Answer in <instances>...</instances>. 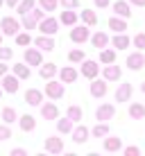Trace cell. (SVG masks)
I'll return each instance as SVG.
<instances>
[{
  "mask_svg": "<svg viewBox=\"0 0 145 156\" xmlns=\"http://www.w3.org/2000/svg\"><path fill=\"white\" fill-rule=\"evenodd\" d=\"M0 30H2L5 36H16L23 30V25H20V20L14 18V16H5V18L0 20Z\"/></svg>",
  "mask_w": 145,
  "mask_h": 156,
  "instance_id": "1",
  "label": "cell"
},
{
  "mask_svg": "<svg viewBox=\"0 0 145 156\" xmlns=\"http://www.w3.org/2000/svg\"><path fill=\"white\" fill-rule=\"evenodd\" d=\"M43 93H45L50 100H61L63 93H66V88H63V82H61V79H59V82H55V79H48Z\"/></svg>",
  "mask_w": 145,
  "mask_h": 156,
  "instance_id": "2",
  "label": "cell"
},
{
  "mask_svg": "<svg viewBox=\"0 0 145 156\" xmlns=\"http://www.w3.org/2000/svg\"><path fill=\"white\" fill-rule=\"evenodd\" d=\"M41 32V34H48V36H55L59 32V20L55 18V16H45L43 20H39V27H36Z\"/></svg>",
  "mask_w": 145,
  "mask_h": 156,
  "instance_id": "3",
  "label": "cell"
},
{
  "mask_svg": "<svg viewBox=\"0 0 145 156\" xmlns=\"http://www.w3.org/2000/svg\"><path fill=\"white\" fill-rule=\"evenodd\" d=\"M125 66L129 68V70H134V73L143 70V68H145V55H143V50H136V52H132V55H127Z\"/></svg>",
  "mask_w": 145,
  "mask_h": 156,
  "instance_id": "4",
  "label": "cell"
},
{
  "mask_svg": "<svg viewBox=\"0 0 145 156\" xmlns=\"http://www.w3.org/2000/svg\"><path fill=\"white\" fill-rule=\"evenodd\" d=\"M0 86H2V90L5 93H18V88H20V79L16 77V75L12 73V75H2V77H0Z\"/></svg>",
  "mask_w": 145,
  "mask_h": 156,
  "instance_id": "5",
  "label": "cell"
},
{
  "mask_svg": "<svg viewBox=\"0 0 145 156\" xmlns=\"http://www.w3.org/2000/svg\"><path fill=\"white\" fill-rule=\"evenodd\" d=\"M91 39V32H89V25H73V30H71V41L73 43H86Z\"/></svg>",
  "mask_w": 145,
  "mask_h": 156,
  "instance_id": "6",
  "label": "cell"
},
{
  "mask_svg": "<svg viewBox=\"0 0 145 156\" xmlns=\"http://www.w3.org/2000/svg\"><path fill=\"white\" fill-rule=\"evenodd\" d=\"M23 59H25V63H27L30 68H32V66H41V63H43V50L27 45V50L23 52Z\"/></svg>",
  "mask_w": 145,
  "mask_h": 156,
  "instance_id": "7",
  "label": "cell"
},
{
  "mask_svg": "<svg viewBox=\"0 0 145 156\" xmlns=\"http://www.w3.org/2000/svg\"><path fill=\"white\" fill-rule=\"evenodd\" d=\"M116 115V106L109 104V102H104V104L98 106V111H95V120L98 122H107V120H114Z\"/></svg>",
  "mask_w": 145,
  "mask_h": 156,
  "instance_id": "8",
  "label": "cell"
},
{
  "mask_svg": "<svg viewBox=\"0 0 145 156\" xmlns=\"http://www.w3.org/2000/svg\"><path fill=\"white\" fill-rule=\"evenodd\" d=\"M91 95H93V98H104V95H107V90H109V82H107V79L104 77H102V79H98V77H95V79H91Z\"/></svg>",
  "mask_w": 145,
  "mask_h": 156,
  "instance_id": "9",
  "label": "cell"
},
{
  "mask_svg": "<svg viewBox=\"0 0 145 156\" xmlns=\"http://www.w3.org/2000/svg\"><path fill=\"white\" fill-rule=\"evenodd\" d=\"M102 77H104L107 82H120L122 79V68L116 66V63H107V66L102 68Z\"/></svg>",
  "mask_w": 145,
  "mask_h": 156,
  "instance_id": "10",
  "label": "cell"
},
{
  "mask_svg": "<svg viewBox=\"0 0 145 156\" xmlns=\"http://www.w3.org/2000/svg\"><path fill=\"white\" fill-rule=\"evenodd\" d=\"M98 73H100V66L95 61H91V59H84V61H82V68H79V75H82V77L95 79V77H98Z\"/></svg>",
  "mask_w": 145,
  "mask_h": 156,
  "instance_id": "11",
  "label": "cell"
},
{
  "mask_svg": "<svg viewBox=\"0 0 145 156\" xmlns=\"http://www.w3.org/2000/svg\"><path fill=\"white\" fill-rule=\"evenodd\" d=\"M43 90H39V88H27L25 90V104H30V106H41L43 104Z\"/></svg>",
  "mask_w": 145,
  "mask_h": 156,
  "instance_id": "12",
  "label": "cell"
},
{
  "mask_svg": "<svg viewBox=\"0 0 145 156\" xmlns=\"http://www.w3.org/2000/svg\"><path fill=\"white\" fill-rule=\"evenodd\" d=\"M32 43H34V45L39 48V50H43V52H52V50H55V36L39 34V36H36V39L32 41Z\"/></svg>",
  "mask_w": 145,
  "mask_h": 156,
  "instance_id": "13",
  "label": "cell"
},
{
  "mask_svg": "<svg viewBox=\"0 0 145 156\" xmlns=\"http://www.w3.org/2000/svg\"><path fill=\"white\" fill-rule=\"evenodd\" d=\"M132 95H134V86L129 82H122L116 88V102H129Z\"/></svg>",
  "mask_w": 145,
  "mask_h": 156,
  "instance_id": "14",
  "label": "cell"
},
{
  "mask_svg": "<svg viewBox=\"0 0 145 156\" xmlns=\"http://www.w3.org/2000/svg\"><path fill=\"white\" fill-rule=\"evenodd\" d=\"M71 136H73V143L75 145H84V143L89 140V136H91V129H86L84 125H77L71 131Z\"/></svg>",
  "mask_w": 145,
  "mask_h": 156,
  "instance_id": "15",
  "label": "cell"
},
{
  "mask_svg": "<svg viewBox=\"0 0 145 156\" xmlns=\"http://www.w3.org/2000/svg\"><path fill=\"white\" fill-rule=\"evenodd\" d=\"M45 152L48 154H61L63 152V140L59 136H48L45 138Z\"/></svg>",
  "mask_w": 145,
  "mask_h": 156,
  "instance_id": "16",
  "label": "cell"
},
{
  "mask_svg": "<svg viewBox=\"0 0 145 156\" xmlns=\"http://www.w3.org/2000/svg\"><path fill=\"white\" fill-rule=\"evenodd\" d=\"M41 115H43L45 120H57L59 118V106L55 102H43V104H41Z\"/></svg>",
  "mask_w": 145,
  "mask_h": 156,
  "instance_id": "17",
  "label": "cell"
},
{
  "mask_svg": "<svg viewBox=\"0 0 145 156\" xmlns=\"http://www.w3.org/2000/svg\"><path fill=\"white\" fill-rule=\"evenodd\" d=\"M77 77H79V73L75 70L73 66H63L61 70H59V79H61L63 84H75V82H77Z\"/></svg>",
  "mask_w": 145,
  "mask_h": 156,
  "instance_id": "18",
  "label": "cell"
},
{
  "mask_svg": "<svg viewBox=\"0 0 145 156\" xmlns=\"http://www.w3.org/2000/svg\"><path fill=\"white\" fill-rule=\"evenodd\" d=\"M89 41H91V45L98 48V50H102V48H107V45L111 43V39H109V34H107V32H95Z\"/></svg>",
  "mask_w": 145,
  "mask_h": 156,
  "instance_id": "19",
  "label": "cell"
},
{
  "mask_svg": "<svg viewBox=\"0 0 145 156\" xmlns=\"http://www.w3.org/2000/svg\"><path fill=\"white\" fill-rule=\"evenodd\" d=\"M102 147H104V152H120V149H122V138H118V136H104Z\"/></svg>",
  "mask_w": 145,
  "mask_h": 156,
  "instance_id": "20",
  "label": "cell"
},
{
  "mask_svg": "<svg viewBox=\"0 0 145 156\" xmlns=\"http://www.w3.org/2000/svg\"><path fill=\"white\" fill-rule=\"evenodd\" d=\"M77 12L75 9H63L61 14H59V23L61 25H68V27H73V25H77Z\"/></svg>",
  "mask_w": 145,
  "mask_h": 156,
  "instance_id": "21",
  "label": "cell"
},
{
  "mask_svg": "<svg viewBox=\"0 0 145 156\" xmlns=\"http://www.w3.org/2000/svg\"><path fill=\"white\" fill-rule=\"evenodd\" d=\"M111 45H114L116 50H127V48L132 45V39L125 34V32H118L114 39H111Z\"/></svg>",
  "mask_w": 145,
  "mask_h": 156,
  "instance_id": "22",
  "label": "cell"
},
{
  "mask_svg": "<svg viewBox=\"0 0 145 156\" xmlns=\"http://www.w3.org/2000/svg\"><path fill=\"white\" fill-rule=\"evenodd\" d=\"M114 14L122 16V18H129L132 16V5L127 2V0H116L114 2Z\"/></svg>",
  "mask_w": 145,
  "mask_h": 156,
  "instance_id": "23",
  "label": "cell"
},
{
  "mask_svg": "<svg viewBox=\"0 0 145 156\" xmlns=\"http://www.w3.org/2000/svg\"><path fill=\"white\" fill-rule=\"evenodd\" d=\"M107 25H109V30H114L116 34H118V32H125V30H127V18H122V16H116V14H114L109 20H107Z\"/></svg>",
  "mask_w": 145,
  "mask_h": 156,
  "instance_id": "24",
  "label": "cell"
},
{
  "mask_svg": "<svg viewBox=\"0 0 145 156\" xmlns=\"http://www.w3.org/2000/svg\"><path fill=\"white\" fill-rule=\"evenodd\" d=\"M12 73L20 79V82H23V79H30V77H32V70H30V66H27L25 61H23V63H14V66H12Z\"/></svg>",
  "mask_w": 145,
  "mask_h": 156,
  "instance_id": "25",
  "label": "cell"
},
{
  "mask_svg": "<svg viewBox=\"0 0 145 156\" xmlns=\"http://www.w3.org/2000/svg\"><path fill=\"white\" fill-rule=\"evenodd\" d=\"M57 73H59L57 63H50V61H48V63H41V66H39V75L45 79V82H48V79H52Z\"/></svg>",
  "mask_w": 145,
  "mask_h": 156,
  "instance_id": "26",
  "label": "cell"
},
{
  "mask_svg": "<svg viewBox=\"0 0 145 156\" xmlns=\"http://www.w3.org/2000/svg\"><path fill=\"white\" fill-rule=\"evenodd\" d=\"M18 127L23 129L25 133H30V131H34L36 129V120H34V115H30V113H25V115H20L18 118Z\"/></svg>",
  "mask_w": 145,
  "mask_h": 156,
  "instance_id": "27",
  "label": "cell"
},
{
  "mask_svg": "<svg viewBox=\"0 0 145 156\" xmlns=\"http://www.w3.org/2000/svg\"><path fill=\"white\" fill-rule=\"evenodd\" d=\"M116 57H118V50L116 48H102L100 50V63H116Z\"/></svg>",
  "mask_w": 145,
  "mask_h": 156,
  "instance_id": "28",
  "label": "cell"
},
{
  "mask_svg": "<svg viewBox=\"0 0 145 156\" xmlns=\"http://www.w3.org/2000/svg\"><path fill=\"white\" fill-rule=\"evenodd\" d=\"M79 18H82V23L89 25V27H95V25H98V14H95L93 9H82V12H79Z\"/></svg>",
  "mask_w": 145,
  "mask_h": 156,
  "instance_id": "29",
  "label": "cell"
},
{
  "mask_svg": "<svg viewBox=\"0 0 145 156\" xmlns=\"http://www.w3.org/2000/svg\"><path fill=\"white\" fill-rule=\"evenodd\" d=\"M129 118H132V120H143V118H145V104H141V102H132V104H129Z\"/></svg>",
  "mask_w": 145,
  "mask_h": 156,
  "instance_id": "30",
  "label": "cell"
},
{
  "mask_svg": "<svg viewBox=\"0 0 145 156\" xmlns=\"http://www.w3.org/2000/svg\"><path fill=\"white\" fill-rule=\"evenodd\" d=\"M73 129H75V122L68 115L66 118H57V131L59 133H71Z\"/></svg>",
  "mask_w": 145,
  "mask_h": 156,
  "instance_id": "31",
  "label": "cell"
},
{
  "mask_svg": "<svg viewBox=\"0 0 145 156\" xmlns=\"http://www.w3.org/2000/svg\"><path fill=\"white\" fill-rule=\"evenodd\" d=\"M20 25H23V30L30 32V30H36V27H39V20L32 16V12H27V14L20 16Z\"/></svg>",
  "mask_w": 145,
  "mask_h": 156,
  "instance_id": "32",
  "label": "cell"
},
{
  "mask_svg": "<svg viewBox=\"0 0 145 156\" xmlns=\"http://www.w3.org/2000/svg\"><path fill=\"white\" fill-rule=\"evenodd\" d=\"M66 115L71 118V120L75 122V125H77V122L84 118V111H82V106H77V104H71V106L66 109Z\"/></svg>",
  "mask_w": 145,
  "mask_h": 156,
  "instance_id": "33",
  "label": "cell"
},
{
  "mask_svg": "<svg viewBox=\"0 0 145 156\" xmlns=\"http://www.w3.org/2000/svg\"><path fill=\"white\" fill-rule=\"evenodd\" d=\"M0 118H2V122L12 125V122L18 120V113H16V109H12V106H5V109L0 111Z\"/></svg>",
  "mask_w": 145,
  "mask_h": 156,
  "instance_id": "34",
  "label": "cell"
},
{
  "mask_svg": "<svg viewBox=\"0 0 145 156\" xmlns=\"http://www.w3.org/2000/svg\"><path fill=\"white\" fill-rule=\"evenodd\" d=\"M91 136H93V138H104V136H109V125H107V122H98V125L91 129Z\"/></svg>",
  "mask_w": 145,
  "mask_h": 156,
  "instance_id": "35",
  "label": "cell"
},
{
  "mask_svg": "<svg viewBox=\"0 0 145 156\" xmlns=\"http://www.w3.org/2000/svg\"><path fill=\"white\" fill-rule=\"evenodd\" d=\"M34 5H36V0H20V2L16 5V14H18V16L27 14V12L34 9Z\"/></svg>",
  "mask_w": 145,
  "mask_h": 156,
  "instance_id": "36",
  "label": "cell"
},
{
  "mask_svg": "<svg viewBox=\"0 0 145 156\" xmlns=\"http://www.w3.org/2000/svg\"><path fill=\"white\" fill-rule=\"evenodd\" d=\"M14 39H16V45H18V48H27L30 43L34 41V39L30 36V32H18V34H16Z\"/></svg>",
  "mask_w": 145,
  "mask_h": 156,
  "instance_id": "37",
  "label": "cell"
},
{
  "mask_svg": "<svg viewBox=\"0 0 145 156\" xmlns=\"http://www.w3.org/2000/svg\"><path fill=\"white\" fill-rule=\"evenodd\" d=\"M84 59H86V57H84V50H79V48L68 52V61H71V63H82Z\"/></svg>",
  "mask_w": 145,
  "mask_h": 156,
  "instance_id": "38",
  "label": "cell"
},
{
  "mask_svg": "<svg viewBox=\"0 0 145 156\" xmlns=\"http://www.w3.org/2000/svg\"><path fill=\"white\" fill-rule=\"evenodd\" d=\"M36 2H39V7L45 9V12H55L59 7V0H36Z\"/></svg>",
  "mask_w": 145,
  "mask_h": 156,
  "instance_id": "39",
  "label": "cell"
},
{
  "mask_svg": "<svg viewBox=\"0 0 145 156\" xmlns=\"http://www.w3.org/2000/svg\"><path fill=\"white\" fill-rule=\"evenodd\" d=\"M134 48H136V50H145V32H138L136 36H134Z\"/></svg>",
  "mask_w": 145,
  "mask_h": 156,
  "instance_id": "40",
  "label": "cell"
},
{
  "mask_svg": "<svg viewBox=\"0 0 145 156\" xmlns=\"http://www.w3.org/2000/svg\"><path fill=\"white\" fill-rule=\"evenodd\" d=\"M9 138H12V129H9L7 122H2L0 125V140H9Z\"/></svg>",
  "mask_w": 145,
  "mask_h": 156,
  "instance_id": "41",
  "label": "cell"
},
{
  "mask_svg": "<svg viewBox=\"0 0 145 156\" xmlns=\"http://www.w3.org/2000/svg\"><path fill=\"white\" fill-rule=\"evenodd\" d=\"M14 57V48H5L0 45V61H7V59Z\"/></svg>",
  "mask_w": 145,
  "mask_h": 156,
  "instance_id": "42",
  "label": "cell"
},
{
  "mask_svg": "<svg viewBox=\"0 0 145 156\" xmlns=\"http://www.w3.org/2000/svg\"><path fill=\"white\" fill-rule=\"evenodd\" d=\"M59 5H61L63 9H77L79 7V0H59Z\"/></svg>",
  "mask_w": 145,
  "mask_h": 156,
  "instance_id": "43",
  "label": "cell"
},
{
  "mask_svg": "<svg viewBox=\"0 0 145 156\" xmlns=\"http://www.w3.org/2000/svg\"><path fill=\"white\" fill-rule=\"evenodd\" d=\"M122 152H125V156H141V149H138L136 145H129V147H125Z\"/></svg>",
  "mask_w": 145,
  "mask_h": 156,
  "instance_id": "44",
  "label": "cell"
},
{
  "mask_svg": "<svg viewBox=\"0 0 145 156\" xmlns=\"http://www.w3.org/2000/svg\"><path fill=\"white\" fill-rule=\"evenodd\" d=\"M93 2H95V7L104 9V7H109V5H111V0H93Z\"/></svg>",
  "mask_w": 145,
  "mask_h": 156,
  "instance_id": "45",
  "label": "cell"
},
{
  "mask_svg": "<svg viewBox=\"0 0 145 156\" xmlns=\"http://www.w3.org/2000/svg\"><path fill=\"white\" fill-rule=\"evenodd\" d=\"M12 156H27V152L23 147H16V149H12Z\"/></svg>",
  "mask_w": 145,
  "mask_h": 156,
  "instance_id": "46",
  "label": "cell"
},
{
  "mask_svg": "<svg viewBox=\"0 0 145 156\" xmlns=\"http://www.w3.org/2000/svg\"><path fill=\"white\" fill-rule=\"evenodd\" d=\"M20 0H5V5H7L9 9H16V5H18Z\"/></svg>",
  "mask_w": 145,
  "mask_h": 156,
  "instance_id": "47",
  "label": "cell"
},
{
  "mask_svg": "<svg viewBox=\"0 0 145 156\" xmlns=\"http://www.w3.org/2000/svg\"><path fill=\"white\" fill-rule=\"evenodd\" d=\"M129 5H134V7H145V0H129Z\"/></svg>",
  "mask_w": 145,
  "mask_h": 156,
  "instance_id": "48",
  "label": "cell"
},
{
  "mask_svg": "<svg viewBox=\"0 0 145 156\" xmlns=\"http://www.w3.org/2000/svg\"><path fill=\"white\" fill-rule=\"evenodd\" d=\"M7 68H9V66H5V63L0 61V77H2V75H7Z\"/></svg>",
  "mask_w": 145,
  "mask_h": 156,
  "instance_id": "49",
  "label": "cell"
},
{
  "mask_svg": "<svg viewBox=\"0 0 145 156\" xmlns=\"http://www.w3.org/2000/svg\"><path fill=\"white\" fill-rule=\"evenodd\" d=\"M2 36H5V34H2V30H0V45H2Z\"/></svg>",
  "mask_w": 145,
  "mask_h": 156,
  "instance_id": "50",
  "label": "cell"
},
{
  "mask_svg": "<svg viewBox=\"0 0 145 156\" xmlns=\"http://www.w3.org/2000/svg\"><path fill=\"white\" fill-rule=\"evenodd\" d=\"M2 93H5V90H2V86H0V100H2Z\"/></svg>",
  "mask_w": 145,
  "mask_h": 156,
  "instance_id": "51",
  "label": "cell"
},
{
  "mask_svg": "<svg viewBox=\"0 0 145 156\" xmlns=\"http://www.w3.org/2000/svg\"><path fill=\"white\" fill-rule=\"evenodd\" d=\"M141 90H143V93H145V82H143V84H141Z\"/></svg>",
  "mask_w": 145,
  "mask_h": 156,
  "instance_id": "52",
  "label": "cell"
},
{
  "mask_svg": "<svg viewBox=\"0 0 145 156\" xmlns=\"http://www.w3.org/2000/svg\"><path fill=\"white\" fill-rule=\"evenodd\" d=\"M2 5H5V0H0V7H2Z\"/></svg>",
  "mask_w": 145,
  "mask_h": 156,
  "instance_id": "53",
  "label": "cell"
}]
</instances>
